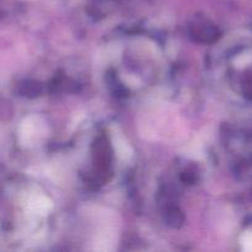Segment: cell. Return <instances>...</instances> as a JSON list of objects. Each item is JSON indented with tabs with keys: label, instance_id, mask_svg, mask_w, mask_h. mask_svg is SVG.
Wrapping results in <instances>:
<instances>
[{
	"label": "cell",
	"instance_id": "obj_1",
	"mask_svg": "<svg viewBox=\"0 0 252 252\" xmlns=\"http://www.w3.org/2000/svg\"><path fill=\"white\" fill-rule=\"evenodd\" d=\"M243 246L245 250L252 251V233H246L245 235L243 236Z\"/></svg>",
	"mask_w": 252,
	"mask_h": 252
}]
</instances>
